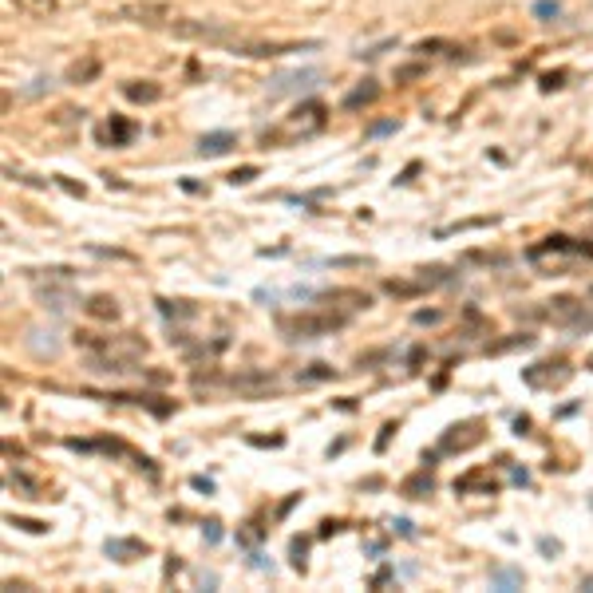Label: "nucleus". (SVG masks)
I'll return each instance as SVG.
<instances>
[{"label":"nucleus","mask_w":593,"mask_h":593,"mask_svg":"<svg viewBox=\"0 0 593 593\" xmlns=\"http://www.w3.org/2000/svg\"><path fill=\"white\" fill-rule=\"evenodd\" d=\"M376 95H380V84H376V79H364L360 87H352L348 95H344V107H348V111H356V107H368V103H372Z\"/></svg>","instance_id":"14"},{"label":"nucleus","mask_w":593,"mask_h":593,"mask_svg":"<svg viewBox=\"0 0 593 593\" xmlns=\"http://www.w3.org/2000/svg\"><path fill=\"white\" fill-rule=\"evenodd\" d=\"M321 301L328 305V309H340V313H356V309H368V293H360V289H332V293H325Z\"/></svg>","instance_id":"8"},{"label":"nucleus","mask_w":593,"mask_h":593,"mask_svg":"<svg viewBox=\"0 0 593 593\" xmlns=\"http://www.w3.org/2000/svg\"><path fill=\"white\" fill-rule=\"evenodd\" d=\"M107 20H127V24H143V28H162V24L174 20V13H170V4H162V0H131V4L115 8Z\"/></svg>","instance_id":"3"},{"label":"nucleus","mask_w":593,"mask_h":593,"mask_svg":"<svg viewBox=\"0 0 593 593\" xmlns=\"http://www.w3.org/2000/svg\"><path fill=\"white\" fill-rule=\"evenodd\" d=\"M542 316L554 325H585V305L573 297H554V301H546Z\"/></svg>","instance_id":"5"},{"label":"nucleus","mask_w":593,"mask_h":593,"mask_svg":"<svg viewBox=\"0 0 593 593\" xmlns=\"http://www.w3.org/2000/svg\"><path fill=\"white\" fill-rule=\"evenodd\" d=\"M167 32L174 40H194V44H218V48H238L249 32H242V28L233 24H222V20H170Z\"/></svg>","instance_id":"2"},{"label":"nucleus","mask_w":593,"mask_h":593,"mask_svg":"<svg viewBox=\"0 0 593 593\" xmlns=\"http://www.w3.org/2000/svg\"><path fill=\"white\" fill-rule=\"evenodd\" d=\"M13 4L28 16H52L56 13V0H13Z\"/></svg>","instance_id":"16"},{"label":"nucleus","mask_w":593,"mask_h":593,"mask_svg":"<svg viewBox=\"0 0 593 593\" xmlns=\"http://www.w3.org/2000/svg\"><path fill=\"white\" fill-rule=\"evenodd\" d=\"M325 376H332V372H328L325 364H313V372H309V380H325Z\"/></svg>","instance_id":"22"},{"label":"nucleus","mask_w":593,"mask_h":593,"mask_svg":"<svg viewBox=\"0 0 593 593\" xmlns=\"http://www.w3.org/2000/svg\"><path fill=\"white\" fill-rule=\"evenodd\" d=\"M325 75L316 68H301V72H281L269 79V95H293V91H305V87H316Z\"/></svg>","instance_id":"4"},{"label":"nucleus","mask_w":593,"mask_h":593,"mask_svg":"<svg viewBox=\"0 0 593 593\" xmlns=\"http://www.w3.org/2000/svg\"><path fill=\"white\" fill-rule=\"evenodd\" d=\"M115 562H134V557L146 554V542H139V538H107V546H103Z\"/></svg>","instance_id":"9"},{"label":"nucleus","mask_w":593,"mask_h":593,"mask_svg":"<svg viewBox=\"0 0 593 593\" xmlns=\"http://www.w3.org/2000/svg\"><path fill=\"white\" fill-rule=\"evenodd\" d=\"M99 72H103V63H99V56H79V60L68 63V72H63V79L75 87H84V84H95Z\"/></svg>","instance_id":"7"},{"label":"nucleus","mask_w":593,"mask_h":593,"mask_svg":"<svg viewBox=\"0 0 593 593\" xmlns=\"http://www.w3.org/2000/svg\"><path fill=\"white\" fill-rule=\"evenodd\" d=\"M534 13H538V16H546V20H550V16H557V13H562V8H557L554 0H538V4H534Z\"/></svg>","instance_id":"21"},{"label":"nucleus","mask_w":593,"mask_h":593,"mask_svg":"<svg viewBox=\"0 0 593 593\" xmlns=\"http://www.w3.org/2000/svg\"><path fill=\"white\" fill-rule=\"evenodd\" d=\"M321 127H325V107H321V103H301V107L289 115V123H285L289 134H316Z\"/></svg>","instance_id":"6"},{"label":"nucleus","mask_w":593,"mask_h":593,"mask_svg":"<svg viewBox=\"0 0 593 593\" xmlns=\"http://www.w3.org/2000/svg\"><path fill=\"white\" fill-rule=\"evenodd\" d=\"M8 483H13L16 491H24L28 498H48V483H40V479H32V475H28V471H20V467H16L13 475H8Z\"/></svg>","instance_id":"11"},{"label":"nucleus","mask_w":593,"mask_h":593,"mask_svg":"<svg viewBox=\"0 0 593 593\" xmlns=\"http://www.w3.org/2000/svg\"><path fill=\"white\" fill-rule=\"evenodd\" d=\"M123 95L131 103H155V99H162V87L155 79H131V84H123Z\"/></svg>","instance_id":"10"},{"label":"nucleus","mask_w":593,"mask_h":593,"mask_svg":"<svg viewBox=\"0 0 593 593\" xmlns=\"http://www.w3.org/2000/svg\"><path fill=\"white\" fill-rule=\"evenodd\" d=\"M459 431L463 427H451V436H443V451H467L483 439V431H475V427H471V436H459Z\"/></svg>","instance_id":"15"},{"label":"nucleus","mask_w":593,"mask_h":593,"mask_svg":"<svg viewBox=\"0 0 593 593\" xmlns=\"http://www.w3.org/2000/svg\"><path fill=\"white\" fill-rule=\"evenodd\" d=\"M254 178H257V170H254V167H242V170H233V174H230L233 186H245V182H254Z\"/></svg>","instance_id":"20"},{"label":"nucleus","mask_w":593,"mask_h":593,"mask_svg":"<svg viewBox=\"0 0 593 593\" xmlns=\"http://www.w3.org/2000/svg\"><path fill=\"white\" fill-rule=\"evenodd\" d=\"M8 526H20V530H28V534H44L48 530V522H36V518H8Z\"/></svg>","instance_id":"18"},{"label":"nucleus","mask_w":593,"mask_h":593,"mask_svg":"<svg viewBox=\"0 0 593 593\" xmlns=\"http://www.w3.org/2000/svg\"><path fill=\"white\" fill-rule=\"evenodd\" d=\"M590 507H593V495H590Z\"/></svg>","instance_id":"24"},{"label":"nucleus","mask_w":593,"mask_h":593,"mask_svg":"<svg viewBox=\"0 0 593 593\" xmlns=\"http://www.w3.org/2000/svg\"><path fill=\"white\" fill-rule=\"evenodd\" d=\"M131 134H134V127L131 123H123V119H111V127H107V139L115 146H123V143H131Z\"/></svg>","instance_id":"17"},{"label":"nucleus","mask_w":593,"mask_h":593,"mask_svg":"<svg viewBox=\"0 0 593 593\" xmlns=\"http://www.w3.org/2000/svg\"><path fill=\"white\" fill-rule=\"evenodd\" d=\"M387 131H396V123H376L372 134H387Z\"/></svg>","instance_id":"23"},{"label":"nucleus","mask_w":593,"mask_h":593,"mask_svg":"<svg viewBox=\"0 0 593 593\" xmlns=\"http://www.w3.org/2000/svg\"><path fill=\"white\" fill-rule=\"evenodd\" d=\"M230 146H238V139H233L230 131H214V134H202V143H198V151L214 158V155H226Z\"/></svg>","instance_id":"12"},{"label":"nucleus","mask_w":593,"mask_h":593,"mask_svg":"<svg viewBox=\"0 0 593 593\" xmlns=\"http://www.w3.org/2000/svg\"><path fill=\"white\" fill-rule=\"evenodd\" d=\"M84 309H87V316H95V321H115V316H119V305H115V297H107V293H95Z\"/></svg>","instance_id":"13"},{"label":"nucleus","mask_w":593,"mask_h":593,"mask_svg":"<svg viewBox=\"0 0 593 593\" xmlns=\"http://www.w3.org/2000/svg\"><path fill=\"white\" fill-rule=\"evenodd\" d=\"M403 491H408V498H424L419 491H431V479H412V483H403Z\"/></svg>","instance_id":"19"},{"label":"nucleus","mask_w":593,"mask_h":593,"mask_svg":"<svg viewBox=\"0 0 593 593\" xmlns=\"http://www.w3.org/2000/svg\"><path fill=\"white\" fill-rule=\"evenodd\" d=\"M348 325V313H340V309H305V313H293V316H281L277 328L281 337L289 340H316V337H328L332 328Z\"/></svg>","instance_id":"1"}]
</instances>
